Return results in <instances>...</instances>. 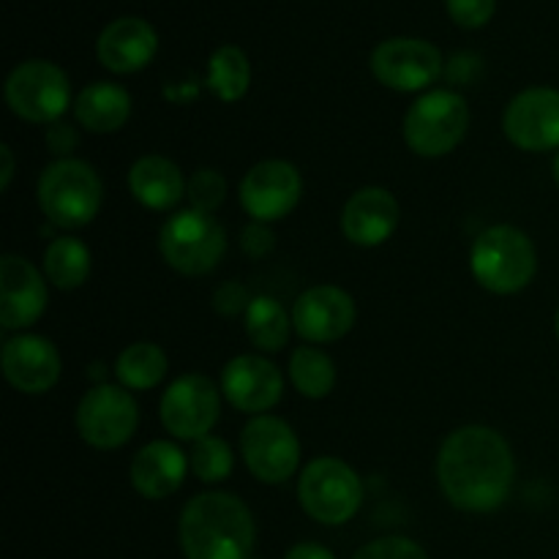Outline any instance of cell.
I'll list each match as a JSON object with an SVG mask.
<instances>
[{
	"label": "cell",
	"instance_id": "obj_1",
	"mask_svg": "<svg viewBox=\"0 0 559 559\" xmlns=\"http://www.w3.org/2000/svg\"><path fill=\"white\" fill-rule=\"evenodd\" d=\"M516 475L511 445L489 426H462L445 437L437 480L459 511L489 513L508 500Z\"/></svg>",
	"mask_w": 559,
	"mask_h": 559
},
{
	"label": "cell",
	"instance_id": "obj_2",
	"mask_svg": "<svg viewBox=\"0 0 559 559\" xmlns=\"http://www.w3.org/2000/svg\"><path fill=\"white\" fill-rule=\"evenodd\" d=\"M254 540V516L243 500L227 491L197 495L180 513L186 559H251Z\"/></svg>",
	"mask_w": 559,
	"mask_h": 559
},
{
	"label": "cell",
	"instance_id": "obj_3",
	"mask_svg": "<svg viewBox=\"0 0 559 559\" xmlns=\"http://www.w3.org/2000/svg\"><path fill=\"white\" fill-rule=\"evenodd\" d=\"M469 267L484 289L495 295H513L522 293L535 278L538 254L527 233L511 224H497L478 235L469 254Z\"/></svg>",
	"mask_w": 559,
	"mask_h": 559
},
{
	"label": "cell",
	"instance_id": "obj_4",
	"mask_svg": "<svg viewBox=\"0 0 559 559\" xmlns=\"http://www.w3.org/2000/svg\"><path fill=\"white\" fill-rule=\"evenodd\" d=\"M38 207L44 216L63 229H80L102 211L104 189L96 169L80 158H60L38 178Z\"/></svg>",
	"mask_w": 559,
	"mask_h": 559
},
{
	"label": "cell",
	"instance_id": "obj_5",
	"mask_svg": "<svg viewBox=\"0 0 559 559\" xmlns=\"http://www.w3.org/2000/svg\"><path fill=\"white\" fill-rule=\"evenodd\" d=\"M298 500L314 522L338 527L358 513L364 502V484L347 462L322 456L306 464L300 473Z\"/></svg>",
	"mask_w": 559,
	"mask_h": 559
},
{
	"label": "cell",
	"instance_id": "obj_6",
	"mask_svg": "<svg viewBox=\"0 0 559 559\" xmlns=\"http://www.w3.org/2000/svg\"><path fill=\"white\" fill-rule=\"evenodd\" d=\"M158 249L164 262L183 276H205L222 262L227 235L211 213L189 207L167 218L158 235Z\"/></svg>",
	"mask_w": 559,
	"mask_h": 559
},
{
	"label": "cell",
	"instance_id": "obj_7",
	"mask_svg": "<svg viewBox=\"0 0 559 559\" xmlns=\"http://www.w3.org/2000/svg\"><path fill=\"white\" fill-rule=\"evenodd\" d=\"M469 129V109L459 93L431 91L409 107L404 118V140L418 156H448Z\"/></svg>",
	"mask_w": 559,
	"mask_h": 559
},
{
	"label": "cell",
	"instance_id": "obj_8",
	"mask_svg": "<svg viewBox=\"0 0 559 559\" xmlns=\"http://www.w3.org/2000/svg\"><path fill=\"white\" fill-rule=\"evenodd\" d=\"M5 102L22 120L52 123L71 102L69 76L49 60H27L16 66L5 80Z\"/></svg>",
	"mask_w": 559,
	"mask_h": 559
},
{
	"label": "cell",
	"instance_id": "obj_9",
	"mask_svg": "<svg viewBox=\"0 0 559 559\" xmlns=\"http://www.w3.org/2000/svg\"><path fill=\"white\" fill-rule=\"evenodd\" d=\"M140 407L120 385H96L82 396L76 407V431L87 445L112 451L134 437Z\"/></svg>",
	"mask_w": 559,
	"mask_h": 559
},
{
	"label": "cell",
	"instance_id": "obj_10",
	"mask_svg": "<svg viewBox=\"0 0 559 559\" xmlns=\"http://www.w3.org/2000/svg\"><path fill=\"white\" fill-rule=\"evenodd\" d=\"M240 453L249 473L262 484H284L300 464V442L293 426L273 415H257L246 424Z\"/></svg>",
	"mask_w": 559,
	"mask_h": 559
},
{
	"label": "cell",
	"instance_id": "obj_11",
	"mask_svg": "<svg viewBox=\"0 0 559 559\" xmlns=\"http://www.w3.org/2000/svg\"><path fill=\"white\" fill-rule=\"evenodd\" d=\"M371 74L391 91L415 93L429 87L442 71V55L424 38H388L371 52Z\"/></svg>",
	"mask_w": 559,
	"mask_h": 559
},
{
	"label": "cell",
	"instance_id": "obj_12",
	"mask_svg": "<svg viewBox=\"0 0 559 559\" xmlns=\"http://www.w3.org/2000/svg\"><path fill=\"white\" fill-rule=\"evenodd\" d=\"M218 388L202 374H183L164 391L162 424L178 440H202L216 426Z\"/></svg>",
	"mask_w": 559,
	"mask_h": 559
},
{
	"label": "cell",
	"instance_id": "obj_13",
	"mask_svg": "<svg viewBox=\"0 0 559 559\" xmlns=\"http://www.w3.org/2000/svg\"><path fill=\"white\" fill-rule=\"evenodd\" d=\"M506 136L516 147L544 153L559 147V91L555 87H530L519 93L502 118Z\"/></svg>",
	"mask_w": 559,
	"mask_h": 559
},
{
	"label": "cell",
	"instance_id": "obj_14",
	"mask_svg": "<svg viewBox=\"0 0 559 559\" xmlns=\"http://www.w3.org/2000/svg\"><path fill=\"white\" fill-rule=\"evenodd\" d=\"M300 191H304V180L298 169L282 158H271L246 173L240 183V205L254 222H276L293 213Z\"/></svg>",
	"mask_w": 559,
	"mask_h": 559
},
{
	"label": "cell",
	"instance_id": "obj_15",
	"mask_svg": "<svg viewBox=\"0 0 559 559\" xmlns=\"http://www.w3.org/2000/svg\"><path fill=\"white\" fill-rule=\"evenodd\" d=\"M293 325L306 342H338L355 325V300L333 284L306 289L293 309Z\"/></svg>",
	"mask_w": 559,
	"mask_h": 559
},
{
	"label": "cell",
	"instance_id": "obj_16",
	"mask_svg": "<svg viewBox=\"0 0 559 559\" xmlns=\"http://www.w3.org/2000/svg\"><path fill=\"white\" fill-rule=\"evenodd\" d=\"M47 309V284L25 257L5 254L0 260V325L22 331Z\"/></svg>",
	"mask_w": 559,
	"mask_h": 559
},
{
	"label": "cell",
	"instance_id": "obj_17",
	"mask_svg": "<svg viewBox=\"0 0 559 559\" xmlns=\"http://www.w3.org/2000/svg\"><path fill=\"white\" fill-rule=\"evenodd\" d=\"M222 391L240 413H267L284 393L282 371L262 355H238L222 371Z\"/></svg>",
	"mask_w": 559,
	"mask_h": 559
},
{
	"label": "cell",
	"instance_id": "obj_18",
	"mask_svg": "<svg viewBox=\"0 0 559 559\" xmlns=\"http://www.w3.org/2000/svg\"><path fill=\"white\" fill-rule=\"evenodd\" d=\"M3 374L20 393H47L60 380V353L44 336H14L3 347Z\"/></svg>",
	"mask_w": 559,
	"mask_h": 559
},
{
	"label": "cell",
	"instance_id": "obj_19",
	"mask_svg": "<svg viewBox=\"0 0 559 559\" xmlns=\"http://www.w3.org/2000/svg\"><path fill=\"white\" fill-rule=\"evenodd\" d=\"M399 224L396 197L380 186L355 191L342 211V233L355 246H380L393 235Z\"/></svg>",
	"mask_w": 559,
	"mask_h": 559
},
{
	"label": "cell",
	"instance_id": "obj_20",
	"mask_svg": "<svg viewBox=\"0 0 559 559\" xmlns=\"http://www.w3.org/2000/svg\"><path fill=\"white\" fill-rule=\"evenodd\" d=\"M158 49V36L151 22L140 16H120L109 22L96 44L98 60L112 74H134L145 69Z\"/></svg>",
	"mask_w": 559,
	"mask_h": 559
},
{
	"label": "cell",
	"instance_id": "obj_21",
	"mask_svg": "<svg viewBox=\"0 0 559 559\" xmlns=\"http://www.w3.org/2000/svg\"><path fill=\"white\" fill-rule=\"evenodd\" d=\"M186 469V453L175 442H151L131 462V486L147 500H164L183 486Z\"/></svg>",
	"mask_w": 559,
	"mask_h": 559
},
{
	"label": "cell",
	"instance_id": "obj_22",
	"mask_svg": "<svg viewBox=\"0 0 559 559\" xmlns=\"http://www.w3.org/2000/svg\"><path fill=\"white\" fill-rule=\"evenodd\" d=\"M186 180L178 164L164 156H142L129 173V189L151 211H169L186 194Z\"/></svg>",
	"mask_w": 559,
	"mask_h": 559
},
{
	"label": "cell",
	"instance_id": "obj_23",
	"mask_svg": "<svg viewBox=\"0 0 559 559\" xmlns=\"http://www.w3.org/2000/svg\"><path fill=\"white\" fill-rule=\"evenodd\" d=\"M74 115L93 134H112L129 120L131 96L115 82H93L76 96Z\"/></svg>",
	"mask_w": 559,
	"mask_h": 559
},
{
	"label": "cell",
	"instance_id": "obj_24",
	"mask_svg": "<svg viewBox=\"0 0 559 559\" xmlns=\"http://www.w3.org/2000/svg\"><path fill=\"white\" fill-rule=\"evenodd\" d=\"M167 355L158 344L151 342H136L126 347L115 364V374L126 391H151L167 377Z\"/></svg>",
	"mask_w": 559,
	"mask_h": 559
},
{
	"label": "cell",
	"instance_id": "obj_25",
	"mask_svg": "<svg viewBox=\"0 0 559 559\" xmlns=\"http://www.w3.org/2000/svg\"><path fill=\"white\" fill-rule=\"evenodd\" d=\"M289 314L284 306L271 295H260V298L249 300L246 309V333H249L251 344L262 353H278L284 349L289 338Z\"/></svg>",
	"mask_w": 559,
	"mask_h": 559
},
{
	"label": "cell",
	"instance_id": "obj_26",
	"mask_svg": "<svg viewBox=\"0 0 559 559\" xmlns=\"http://www.w3.org/2000/svg\"><path fill=\"white\" fill-rule=\"evenodd\" d=\"M44 273L58 289H76L91 276V249L76 238H55L44 254Z\"/></svg>",
	"mask_w": 559,
	"mask_h": 559
},
{
	"label": "cell",
	"instance_id": "obj_27",
	"mask_svg": "<svg viewBox=\"0 0 559 559\" xmlns=\"http://www.w3.org/2000/svg\"><path fill=\"white\" fill-rule=\"evenodd\" d=\"M251 85V66L249 58L240 47H218L211 55V63H207V87L216 93L222 102H238L246 96Z\"/></svg>",
	"mask_w": 559,
	"mask_h": 559
},
{
	"label": "cell",
	"instance_id": "obj_28",
	"mask_svg": "<svg viewBox=\"0 0 559 559\" xmlns=\"http://www.w3.org/2000/svg\"><path fill=\"white\" fill-rule=\"evenodd\" d=\"M289 380L306 399H325L336 385V366L322 349L298 347L289 358Z\"/></svg>",
	"mask_w": 559,
	"mask_h": 559
},
{
	"label": "cell",
	"instance_id": "obj_29",
	"mask_svg": "<svg viewBox=\"0 0 559 559\" xmlns=\"http://www.w3.org/2000/svg\"><path fill=\"white\" fill-rule=\"evenodd\" d=\"M235 459L229 451L227 442L222 437H202L194 442V451H191V469H194L197 478L202 484H222L233 475Z\"/></svg>",
	"mask_w": 559,
	"mask_h": 559
},
{
	"label": "cell",
	"instance_id": "obj_30",
	"mask_svg": "<svg viewBox=\"0 0 559 559\" xmlns=\"http://www.w3.org/2000/svg\"><path fill=\"white\" fill-rule=\"evenodd\" d=\"M186 197H189L194 211L213 213L227 197V180L216 169H200V173L191 175L189 186H186Z\"/></svg>",
	"mask_w": 559,
	"mask_h": 559
},
{
	"label": "cell",
	"instance_id": "obj_31",
	"mask_svg": "<svg viewBox=\"0 0 559 559\" xmlns=\"http://www.w3.org/2000/svg\"><path fill=\"white\" fill-rule=\"evenodd\" d=\"M353 559H429L415 540L402 535H388V538L371 540Z\"/></svg>",
	"mask_w": 559,
	"mask_h": 559
},
{
	"label": "cell",
	"instance_id": "obj_32",
	"mask_svg": "<svg viewBox=\"0 0 559 559\" xmlns=\"http://www.w3.org/2000/svg\"><path fill=\"white\" fill-rule=\"evenodd\" d=\"M448 14L464 31H478L489 25L497 11V0H445Z\"/></svg>",
	"mask_w": 559,
	"mask_h": 559
},
{
	"label": "cell",
	"instance_id": "obj_33",
	"mask_svg": "<svg viewBox=\"0 0 559 559\" xmlns=\"http://www.w3.org/2000/svg\"><path fill=\"white\" fill-rule=\"evenodd\" d=\"M213 300H216V309L227 317L238 314L240 309H249V304H246V289L240 284H224Z\"/></svg>",
	"mask_w": 559,
	"mask_h": 559
},
{
	"label": "cell",
	"instance_id": "obj_34",
	"mask_svg": "<svg viewBox=\"0 0 559 559\" xmlns=\"http://www.w3.org/2000/svg\"><path fill=\"white\" fill-rule=\"evenodd\" d=\"M271 246H273L271 229L262 227L260 222L251 224V227H246V233H243V249H246V254L262 257V254H267V251H271Z\"/></svg>",
	"mask_w": 559,
	"mask_h": 559
},
{
	"label": "cell",
	"instance_id": "obj_35",
	"mask_svg": "<svg viewBox=\"0 0 559 559\" xmlns=\"http://www.w3.org/2000/svg\"><path fill=\"white\" fill-rule=\"evenodd\" d=\"M76 131L71 126L55 123L52 129L47 131V145L52 153H71L76 147Z\"/></svg>",
	"mask_w": 559,
	"mask_h": 559
},
{
	"label": "cell",
	"instance_id": "obj_36",
	"mask_svg": "<svg viewBox=\"0 0 559 559\" xmlns=\"http://www.w3.org/2000/svg\"><path fill=\"white\" fill-rule=\"evenodd\" d=\"M284 559H336V557H333V551H328L325 546L320 544H298L287 551V557Z\"/></svg>",
	"mask_w": 559,
	"mask_h": 559
},
{
	"label": "cell",
	"instance_id": "obj_37",
	"mask_svg": "<svg viewBox=\"0 0 559 559\" xmlns=\"http://www.w3.org/2000/svg\"><path fill=\"white\" fill-rule=\"evenodd\" d=\"M0 156H3V178H0V186H3V189H9L11 175H14V156H11V147L9 145L0 147Z\"/></svg>",
	"mask_w": 559,
	"mask_h": 559
},
{
	"label": "cell",
	"instance_id": "obj_38",
	"mask_svg": "<svg viewBox=\"0 0 559 559\" xmlns=\"http://www.w3.org/2000/svg\"><path fill=\"white\" fill-rule=\"evenodd\" d=\"M555 180H557V186H559V153H557V158H555Z\"/></svg>",
	"mask_w": 559,
	"mask_h": 559
},
{
	"label": "cell",
	"instance_id": "obj_39",
	"mask_svg": "<svg viewBox=\"0 0 559 559\" xmlns=\"http://www.w3.org/2000/svg\"><path fill=\"white\" fill-rule=\"evenodd\" d=\"M557 338H559V309H557Z\"/></svg>",
	"mask_w": 559,
	"mask_h": 559
}]
</instances>
